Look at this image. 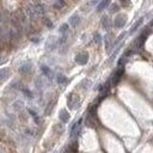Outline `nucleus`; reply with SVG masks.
<instances>
[{
	"label": "nucleus",
	"instance_id": "obj_1",
	"mask_svg": "<svg viewBox=\"0 0 153 153\" xmlns=\"http://www.w3.org/2000/svg\"><path fill=\"white\" fill-rule=\"evenodd\" d=\"M149 32H151V30H149V25H148V27L145 28V30L136 37V40L133 42L132 48H131L134 53H135V52H139L140 49H142V47H144V44H145V42H146V38H147V36H148Z\"/></svg>",
	"mask_w": 153,
	"mask_h": 153
},
{
	"label": "nucleus",
	"instance_id": "obj_2",
	"mask_svg": "<svg viewBox=\"0 0 153 153\" xmlns=\"http://www.w3.org/2000/svg\"><path fill=\"white\" fill-rule=\"evenodd\" d=\"M67 105L69 109H73V110H76L79 107H80V98L79 96H76L74 93H69L68 97H67Z\"/></svg>",
	"mask_w": 153,
	"mask_h": 153
},
{
	"label": "nucleus",
	"instance_id": "obj_3",
	"mask_svg": "<svg viewBox=\"0 0 153 153\" xmlns=\"http://www.w3.org/2000/svg\"><path fill=\"white\" fill-rule=\"evenodd\" d=\"M123 73H124V67H117V69L114 72V74L111 75V78H110L111 85H112V86H116V85L121 81Z\"/></svg>",
	"mask_w": 153,
	"mask_h": 153
},
{
	"label": "nucleus",
	"instance_id": "obj_4",
	"mask_svg": "<svg viewBox=\"0 0 153 153\" xmlns=\"http://www.w3.org/2000/svg\"><path fill=\"white\" fill-rule=\"evenodd\" d=\"M18 72H19L22 75H27V74L31 73V72H32V63H31L30 61L23 62L22 65L19 66V68H18Z\"/></svg>",
	"mask_w": 153,
	"mask_h": 153
},
{
	"label": "nucleus",
	"instance_id": "obj_5",
	"mask_svg": "<svg viewBox=\"0 0 153 153\" xmlns=\"http://www.w3.org/2000/svg\"><path fill=\"white\" fill-rule=\"evenodd\" d=\"M25 15H27V17L30 20H36V19L40 18V17H38V15L36 13V11H35L34 4H29L27 7H25Z\"/></svg>",
	"mask_w": 153,
	"mask_h": 153
},
{
	"label": "nucleus",
	"instance_id": "obj_6",
	"mask_svg": "<svg viewBox=\"0 0 153 153\" xmlns=\"http://www.w3.org/2000/svg\"><path fill=\"white\" fill-rule=\"evenodd\" d=\"M74 60H75V62L78 63V65L84 66V65H86L87 61H88V54L86 52H80V53H78L75 55Z\"/></svg>",
	"mask_w": 153,
	"mask_h": 153
},
{
	"label": "nucleus",
	"instance_id": "obj_7",
	"mask_svg": "<svg viewBox=\"0 0 153 153\" xmlns=\"http://www.w3.org/2000/svg\"><path fill=\"white\" fill-rule=\"evenodd\" d=\"M126 23H127V16L126 15H119L114 19V27L117 28V29H121L126 25Z\"/></svg>",
	"mask_w": 153,
	"mask_h": 153
},
{
	"label": "nucleus",
	"instance_id": "obj_8",
	"mask_svg": "<svg viewBox=\"0 0 153 153\" xmlns=\"http://www.w3.org/2000/svg\"><path fill=\"white\" fill-rule=\"evenodd\" d=\"M34 7H35V11H36V13L38 15V17H42L46 15V12H47V6L42 3H36L34 4Z\"/></svg>",
	"mask_w": 153,
	"mask_h": 153
},
{
	"label": "nucleus",
	"instance_id": "obj_9",
	"mask_svg": "<svg viewBox=\"0 0 153 153\" xmlns=\"http://www.w3.org/2000/svg\"><path fill=\"white\" fill-rule=\"evenodd\" d=\"M58 46H59V40H58V38H55V37H49L48 38L47 44H46L48 50H54Z\"/></svg>",
	"mask_w": 153,
	"mask_h": 153
},
{
	"label": "nucleus",
	"instance_id": "obj_10",
	"mask_svg": "<svg viewBox=\"0 0 153 153\" xmlns=\"http://www.w3.org/2000/svg\"><path fill=\"white\" fill-rule=\"evenodd\" d=\"M59 119H60V121H61L62 123H67V122L69 121L71 116H69V114H68V111H67L66 109H62V110H60V112H59Z\"/></svg>",
	"mask_w": 153,
	"mask_h": 153
},
{
	"label": "nucleus",
	"instance_id": "obj_11",
	"mask_svg": "<svg viewBox=\"0 0 153 153\" xmlns=\"http://www.w3.org/2000/svg\"><path fill=\"white\" fill-rule=\"evenodd\" d=\"M102 27H103L104 30H110L111 27H112V23H111V19L109 18V16H104L102 18Z\"/></svg>",
	"mask_w": 153,
	"mask_h": 153
},
{
	"label": "nucleus",
	"instance_id": "obj_12",
	"mask_svg": "<svg viewBox=\"0 0 153 153\" xmlns=\"http://www.w3.org/2000/svg\"><path fill=\"white\" fill-rule=\"evenodd\" d=\"M41 71H42V73L47 76L48 79H53V78H54V73H53V71L50 69L48 66H46V65H41Z\"/></svg>",
	"mask_w": 153,
	"mask_h": 153
},
{
	"label": "nucleus",
	"instance_id": "obj_13",
	"mask_svg": "<svg viewBox=\"0 0 153 153\" xmlns=\"http://www.w3.org/2000/svg\"><path fill=\"white\" fill-rule=\"evenodd\" d=\"M104 42H105V49H107V52L110 53V50H111L112 47H114L112 38H111V35H110V34L105 35V37H104Z\"/></svg>",
	"mask_w": 153,
	"mask_h": 153
},
{
	"label": "nucleus",
	"instance_id": "obj_14",
	"mask_svg": "<svg viewBox=\"0 0 153 153\" xmlns=\"http://www.w3.org/2000/svg\"><path fill=\"white\" fill-rule=\"evenodd\" d=\"M10 76V68H0V83L5 81Z\"/></svg>",
	"mask_w": 153,
	"mask_h": 153
},
{
	"label": "nucleus",
	"instance_id": "obj_15",
	"mask_svg": "<svg viewBox=\"0 0 153 153\" xmlns=\"http://www.w3.org/2000/svg\"><path fill=\"white\" fill-rule=\"evenodd\" d=\"M80 16H78V15H74V16H72L71 18H69V24L72 25L73 28H75V27H78V25L80 24Z\"/></svg>",
	"mask_w": 153,
	"mask_h": 153
},
{
	"label": "nucleus",
	"instance_id": "obj_16",
	"mask_svg": "<svg viewBox=\"0 0 153 153\" xmlns=\"http://www.w3.org/2000/svg\"><path fill=\"white\" fill-rule=\"evenodd\" d=\"M55 79H56L58 84H60V85H65V84H67V83H68V79H67V76H65V75H63V74H61V73L56 74Z\"/></svg>",
	"mask_w": 153,
	"mask_h": 153
},
{
	"label": "nucleus",
	"instance_id": "obj_17",
	"mask_svg": "<svg viewBox=\"0 0 153 153\" xmlns=\"http://www.w3.org/2000/svg\"><path fill=\"white\" fill-rule=\"evenodd\" d=\"M144 23V17H141V18H140L139 20H136V23L133 25V27H132V29H131V31H129V34H134L138 29H139V27H140V25H141Z\"/></svg>",
	"mask_w": 153,
	"mask_h": 153
},
{
	"label": "nucleus",
	"instance_id": "obj_18",
	"mask_svg": "<svg viewBox=\"0 0 153 153\" xmlns=\"http://www.w3.org/2000/svg\"><path fill=\"white\" fill-rule=\"evenodd\" d=\"M68 151H69V153H76L78 152V141H76V140H74L72 144H69Z\"/></svg>",
	"mask_w": 153,
	"mask_h": 153
},
{
	"label": "nucleus",
	"instance_id": "obj_19",
	"mask_svg": "<svg viewBox=\"0 0 153 153\" xmlns=\"http://www.w3.org/2000/svg\"><path fill=\"white\" fill-rule=\"evenodd\" d=\"M109 5H110V1H108V0H105V1H102V3L98 4V6H97V11H98V12H102L103 10H105Z\"/></svg>",
	"mask_w": 153,
	"mask_h": 153
},
{
	"label": "nucleus",
	"instance_id": "obj_20",
	"mask_svg": "<svg viewBox=\"0 0 153 153\" xmlns=\"http://www.w3.org/2000/svg\"><path fill=\"white\" fill-rule=\"evenodd\" d=\"M28 112L31 115V117L34 119V121H35V123L36 124H40V122H41V120H40V117H38V115L32 110V109H28Z\"/></svg>",
	"mask_w": 153,
	"mask_h": 153
},
{
	"label": "nucleus",
	"instance_id": "obj_21",
	"mask_svg": "<svg viewBox=\"0 0 153 153\" xmlns=\"http://www.w3.org/2000/svg\"><path fill=\"white\" fill-rule=\"evenodd\" d=\"M20 91H22V92H23V93H24L25 96H27L28 98H34V93H32V92H31V91L29 90L28 87H25V86H22V87H20Z\"/></svg>",
	"mask_w": 153,
	"mask_h": 153
},
{
	"label": "nucleus",
	"instance_id": "obj_22",
	"mask_svg": "<svg viewBox=\"0 0 153 153\" xmlns=\"http://www.w3.org/2000/svg\"><path fill=\"white\" fill-rule=\"evenodd\" d=\"M120 11V6L117 4H110L109 6V12L110 13H116V12Z\"/></svg>",
	"mask_w": 153,
	"mask_h": 153
},
{
	"label": "nucleus",
	"instance_id": "obj_23",
	"mask_svg": "<svg viewBox=\"0 0 153 153\" xmlns=\"http://www.w3.org/2000/svg\"><path fill=\"white\" fill-rule=\"evenodd\" d=\"M68 24L67 23H65V24H62L61 27H60V29H59V31L62 34V35H67V32H68Z\"/></svg>",
	"mask_w": 153,
	"mask_h": 153
},
{
	"label": "nucleus",
	"instance_id": "obj_24",
	"mask_svg": "<svg viewBox=\"0 0 153 153\" xmlns=\"http://www.w3.org/2000/svg\"><path fill=\"white\" fill-rule=\"evenodd\" d=\"M23 105H24V104H23V102H22V100H17V102H15L13 108H15L16 111H19V110H22V109L24 108Z\"/></svg>",
	"mask_w": 153,
	"mask_h": 153
},
{
	"label": "nucleus",
	"instance_id": "obj_25",
	"mask_svg": "<svg viewBox=\"0 0 153 153\" xmlns=\"http://www.w3.org/2000/svg\"><path fill=\"white\" fill-rule=\"evenodd\" d=\"M65 5H66V3H65V1H62V0H59V1H55V3H54V7L58 8V10L62 8Z\"/></svg>",
	"mask_w": 153,
	"mask_h": 153
},
{
	"label": "nucleus",
	"instance_id": "obj_26",
	"mask_svg": "<svg viewBox=\"0 0 153 153\" xmlns=\"http://www.w3.org/2000/svg\"><path fill=\"white\" fill-rule=\"evenodd\" d=\"M127 61H128V59H127V58H124L123 55L121 56V59L119 60V63H117V66L119 67H124V65H126V62Z\"/></svg>",
	"mask_w": 153,
	"mask_h": 153
},
{
	"label": "nucleus",
	"instance_id": "obj_27",
	"mask_svg": "<svg viewBox=\"0 0 153 153\" xmlns=\"http://www.w3.org/2000/svg\"><path fill=\"white\" fill-rule=\"evenodd\" d=\"M93 41H95V43H97V44H100L102 43V36L97 32L96 35H95V38H93Z\"/></svg>",
	"mask_w": 153,
	"mask_h": 153
},
{
	"label": "nucleus",
	"instance_id": "obj_28",
	"mask_svg": "<svg viewBox=\"0 0 153 153\" xmlns=\"http://www.w3.org/2000/svg\"><path fill=\"white\" fill-rule=\"evenodd\" d=\"M44 24H46V27H48L49 29H52L53 28V23H52V20H50L49 18H44Z\"/></svg>",
	"mask_w": 153,
	"mask_h": 153
},
{
	"label": "nucleus",
	"instance_id": "obj_29",
	"mask_svg": "<svg viewBox=\"0 0 153 153\" xmlns=\"http://www.w3.org/2000/svg\"><path fill=\"white\" fill-rule=\"evenodd\" d=\"M54 105H53V103H49V108H47V110H46V114L48 115V114H50V111H52V108H53Z\"/></svg>",
	"mask_w": 153,
	"mask_h": 153
},
{
	"label": "nucleus",
	"instance_id": "obj_30",
	"mask_svg": "<svg viewBox=\"0 0 153 153\" xmlns=\"http://www.w3.org/2000/svg\"><path fill=\"white\" fill-rule=\"evenodd\" d=\"M55 129H59V132L62 133L63 132V127H62V124H58V126H55Z\"/></svg>",
	"mask_w": 153,
	"mask_h": 153
},
{
	"label": "nucleus",
	"instance_id": "obj_31",
	"mask_svg": "<svg viewBox=\"0 0 153 153\" xmlns=\"http://www.w3.org/2000/svg\"><path fill=\"white\" fill-rule=\"evenodd\" d=\"M31 41H32L34 43H38L41 40H40V37H32V38H31Z\"/></svg>",
	"mask_w": 153,
	"mask_h": 153
},
{
	"label": "nucleus",
	"instance_id": "obj_32",
	"mask_svg": "<svg viewBox=\"0 0 153 153\" xmlns=\"http://www.w3.org/2000/svg\"><path fill=\"white\" fill-rule=\"evenodd\" d=\"M151 27H153V20H152V23H151Z\"/></svg>",
	"mask_w": 153,
	"mask_h": 153
}]
</instances>
